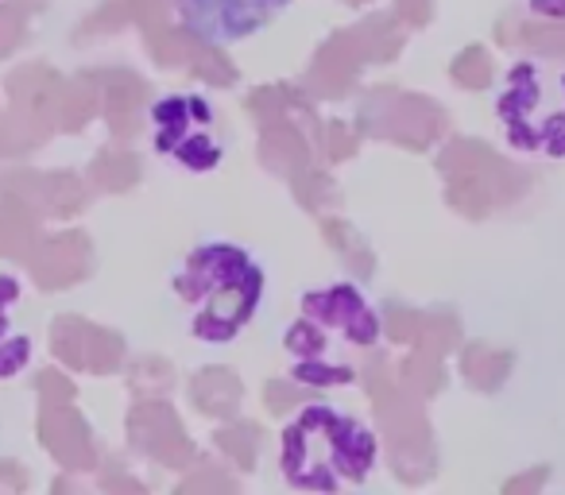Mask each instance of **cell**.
<instances>
[{
  "instance_id": "6da1fadb",
  "label": "cell",
  "mask_w": 565,
  "mask_h": 495,
  "mask_svg": "<svg viewBox=\"0 0 565 495\" xmlns=\"http://www.w3.org/2000/svg\"><path fill=\"white\" fill-rule=\"evenodd\" d=\"M190 28L210 43H233L282 12L291 0H174Z\"/></svg>"
}]
</instances>
